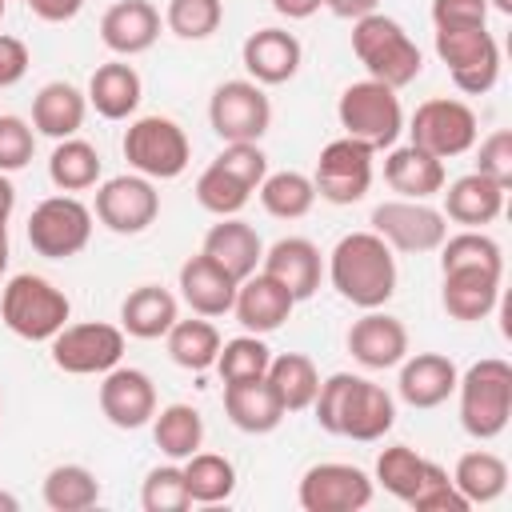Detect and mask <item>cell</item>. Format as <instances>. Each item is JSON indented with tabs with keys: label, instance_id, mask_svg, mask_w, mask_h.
I'll list each match as a JSON object with an SVG mask.
<instances>
[{
	"label": "cell",
	"instance_id": "6da1fadb",
	"mask_svg": "<svg viewBox=\"0 0 512 512\" xmlns=\"http://www.w3.org/2000/svg\"><path fill=\"white\" fill-rule=\"evenodd\" d=\"M316 424L332 436H348L360 444L384 440L396 424V400L388 388H380L368 376H352V372H332L328 380H320L316 388Z\"/></svg>",
	"mask_w": 512,
	"mask_h": 512
},
{
	"label": "cell",
	"instance_id": "7a4b0ae2",
	"mask_svg": "<svg viewBox=\"0 0 512 512\" xmlns=\"http://www.w3.org/2000/svg\"><path fill=\"white\" fill-rule=\"evenodd\" d=\"M328 280L352 308H384L396 296V256L372 228L348 232L328 252Z\"/></svg>",
	"mask_w": 512,
	"mask_h": 512
},
{
	"label": "cell",
	"instance_id": "3957f363",
	"mask_svg": "<svg viewBox=\"0 0 512 512\" xmlns=\"http://www.w3.org/2000/svg\"><path fill=\"white\" fill-rule=\"evenodd\" d=\"M352 52L368 68V76L388 84V88L412 84L424 68L416 40L404 32L400 20H392L384 12H368V16L352 20Z\"/></svg>",
	"mask_w": 512,
	"mask_h": 512
},
{
	"label": "cell",
	"instance_id": "277c9868",
	"mask_svg": "<svg viewBox=\"0 0 512 512\" xmlns=\"http://www.w3.org/2000/svg\"><path fill=\"white\" fill-rule=\"evenodd\" d=\"M460 392V428L472 440H496L512 420V364L500 356H484L468 364L456 380Z\"/></svg>",
	"mask_w": 512,
	"mask_h": 512
},
{
	"label": "cell",
	"instance_id": "5b68a950",
	"mask_svg": "<svg viewBox=\"0 0 512 512\" xmlns=\"http://www.w3.org/2000/svg\"><path fill=\"white\" fill-rule=\"evenodd\" d=\"M68 316H72L68 296L36 272H16L0 288V320L20 340H32V344L52 340L68 324Z\"/></svg>",
	"mask_w": 512,
	"mask_h": 512
},
{
	"label": "cell",
	"instance_id": "8992f818",
	"mask_svg": "<svg viewBox=\"0 0 512 512\" xmlns=\"http://www.w3.org/2000/svg\"><path fill=\"white\" fill-rule=\"evenodd\" d=\"M336 116H340V128L344 136L360 140L364 148L380 152V148H392L404 132V108H400V96L396 88L380 84V80H356L340 92V104H336Z\"/></svg>",
	"mask_w": 512,
	"mask_h": 512
},
{
	"label": "cell",
	"instance_id": "52a82bcc",
	"mask_svg": "<svg viewBox=\"0 0 512 512\" xmlns=\"http://www.w3.org/2000/svg\"><path fill=\"white\" fill-rule=\"evenodd\" d=\"M120 148H124L128 168L148 180H176L192 160L188 132L172 116H136Z\"/></svg>",
	"mask_w": 512,
	"mask_h": 512
},
{
	"label": "cell",
	"instance_id": "ba28073f",
	"mask_svg": "<svg viewBox=\"0 0 512 512\" xmlns=\"http://www.w3.org/2000/svg\"><path fill=\"white\" fill-rule=\"evenodd\" d=\"M436 56L464 96H484L500 80V44L484 28H436Z\"/></svg>",
	"mask_w": 512,
	"mask_h": 512
},
{
	"label": "cell",
	"instance_id": "9c48e42d",
	"mask_svg": "<svg viewBox=\"0 0 512 512\" xmlns=\"http://www.w3.org/2000/svg\"><path fill=\"white\" fill-rule=\"evenodd\" d=\"M408 144H416L420 152L436 156V160H452L464 156L468 148H476V112L464 100L452 96H432L424 104H416L412 124H408Z\"/></svg>",
	"mask_w": 512,
	"mask_h": 512
},
{
	"label": "cell",
	"instance_id": "30bf717a",
	"mask_svg": "<svg viewBox=\"0 0 512 512\" xmlns=\"http://www.w3.org/2000/svg\"><path fill=\"white\" fill-rule=\"evenodd\" d=\"M88 240H92V208L72 192L40 200L28 216V244L44 260H68L84 252Z\"/></svg>",
	"mask_w": 512,
	"mask_h": 512
},
{
	"label": "cell",
	"instance_id": "8fae6325",
	"mask_svg": "<svg viewBox=\"0 0 512 512\" xmlns=\"http://www.w3.org/2000/svg\"><path fill=\"white\" fill-rule=\"evenodd\" d=\"M372 232L392 248V252H436L448 236V220L440 208L428 200H384L372 208Z\"/></svg>",
	"mask_w": 512,
	"mask_h": 512
},
{
	"label": "cell",
	"instance_id": "7c38bea8",
	"mask_svg": "<svg viewBox=\"0 0 512 512\" xmlns=\"http://www.w3.org/2000/svg\"><path fill=\"white\" fill-rule=\"evenodd\" d=\"M52 364L68 376H104L124 356V328L88 320V324H64L52 340Z\"/></svg>",
	"mask_w": 512,
	"mask_h": 512
},
{
	"label": "cell",
	"instance_id": "4fadbf2b",
	"mask_svg": "<svg viewBox=\"0 0 512 512\" xmlns=\"http://www.w3.org/2000/svg\"><path fill=\"white\" fill-rule=\"evenodd\" d=\"M208 124L224 144L260 140L272 128V100L256 80H224L208 100Z\"/></svg>",
	"mask_w": 512,
	"mask_h": 512
},
{
	"label": "cell",
	"instance_id": "5bb4252c",
	"mask_svg": "<svg viewBox=\"0 0 512 512\" xmlns=\"http://www.w3.org/2000/svg\"><path fill=\"white\" fill-rule=\"evenodd\" d=\"M296 500L304 512H360L372 504V476L344 460H320L300 476Z\"/></svg>",
	"mask_w": 512,
	"mask_h": 512
},
{
	"label": "cell",
	"instance_id": "9a60e30c",
	"mask_svg": "<svg viewBox=\"0 0 512 512\" xmlns=\"http://www.w3.org/2000/svg\"><path fill=\"white\" fill-rule=\"evenodd\" d=\"M316 196L328 204H356L372 188V148H364L352 136L328 140L320 148L316 172H312Z\"/></svg>",
	"mask_w": 512,
	"mask_h": 512
},
{
	"label": "cell",
	"instance_id": "2e32d148",
	"mask_svg": "<svg viewBox=\"0 0 512 512\" xmlns=\"http://www.w3.org/2000/svg\"><path fill=\"white\" fill-rule=\"evenodd\" d=\"M160 216V192L148 176L124 172L96 188V220L116 236H140Z\"/></svg>",
	"mask_w": 512,
	"mask_h": 512
},
{
	"label": "cell",
	"instance_id": "e0dca14e",
	"mask_svg": "<svg viewBox=\"0 0 512 512\" xmlns=\"http://www.w3.org/2000/svg\"><path fill=\"white\" fill-rule=\"evenodd\" d=\"M100 412L112 428H124V432H136L144 424H152L156 416V384L148 372L140 368H108L104 380H100Z\"/></svg>",
	"mask_w": 512,
	"mask_h": 512
},
{
	"label": "cell",
	"instance_id": "ac0fdd59",
	"mask_svg": "<svg viewBox=\"0 0 512 512\" xmlns=\"http://www.w3.org/2000/svg\"><path fill=\"white\" fill-rule=\"evenodd\" d=\"M348 352L360 368L368 372H384V368H396L404 356H408V328L380 312V308H368L360 320H352L348 328Z\"/></svg>",
	"mask_w": 512,
	"mask_h": 512
},
{
	"label": "cell",
	"instance_id": "d6986e66",
	"mask_svg": "<svg viewBox=\"0 0 512 512\" xmlns=\"http://www.w3.org/2000/svg\"><path fill=\"white\" fill-rule=\"evenodd\" d=\"M260 272H268L276 284H284L292 292V300L300 304V300L316 296L320 276H324V260L308 236H280L272 248H264Z\"/></svg>",
	"mask_w": 512,
	"mask_h": 512
},
{
	"label": "cell",
	"instance_id": "ffe728a7",
	"mask_svg": "<svg viewBox=\"0 0 512 512\" xmlns=\"http://www.w3.org/2000/svg\"><path fill=\"white\" fill-rule=\"evenodd\" d=\"M296 300L284 284H276L268 272H252L236 284V300H232V312L240 320L244 332H256V336H268L276 328H284V320L292 316Z\"/></svg>",
	"mask_w": 512,
	"mask_h": 512
},
{
	"label": "cell",
	"instance_id": "44dd1931",
	"mask_svg": "<svg viewBox=\"0 0 512 512\" xmlns=\"http://www.w3.org/2000/svg\"><path fill=\"white\" fill-rule=\"evenodd\" d=\"M240 60L248 68V80H256L260 88L264 84H288L296 72H300V60H304V48L292 32L284 28H260L244 40L240 48Z\"/></svg>",
	"mask_w": 512,
	"mask_h": 512
},
{
	"label": "cell",
	"instance_id": "7402d4cb",
	"mask_svg": "<svg viewBox=\"0 0 512 512\" xmlns=\"http://www.w3.org/2000/svg\"><path fill=\"white\" fill-rule=\"evenodd\" d=\"M236 284H240V280H232V276H228L216 260H208L204 252L188 256V260L180 264V276H176L180 300H184L196 316H208V320H216V316L232 312Z\"/></svg>",
	"mask_w": 512,
	"mask_h": 512
},
{
	"label": "cell",
	"instance_id": "603a6c76",
	"mask_svg": "<svg viewBox=\"0 0 512 512\" xmlns=\"http://www.w3.org/2000/svg\"><path fill=\"white\" fill-rule=\"evenodd\" d=\"M100 40L116 56H140L160 40V12L148 0H116L100 16Z\"/></svg>",
	"mask_w": 512,
	"mask_h": 512
},
{
	"label": "cell",
	"instance_id": "cb8c5ba5",
	"mask_svg": "<svg viewBox=\"0 0 512 512\" xmlns=\"http://www.w3.org/2000/svg\"><path fill=\"white\" fill-rule=\"evenodd\" d=\"M396 368H400L396 392L412 408H436V404H444L456 392V380H460L456 364L444 352H416V356H404Z\"/></svg>",
	"mask_w": 512,
	"mask_h": 512
},
{
	"label": "cell",
	"instance_id": "d4e9b609",
	"mask_svg": "<svg viewBox=\"0 0 512 512\" xmlns=\"http://www.w3.org/2000/svg\"><path fill=\"white\" fill-rule=\"evenodd\" d=\"M444 276V288H440V304L452 320L460 324H472V320H484L496 304H500V280L504 272H488V268H452V272H440Z\"/></svg>",
	"mask_w": 512,
	"mask_h": 512
},
{
	"label": "cell",
	"instance_id": "484cf974",
	"mask_svg": "<svg viewBox=\"0 0 512 512\" xmlns=\"http://www.w3.org/2000/svg\"><path fill=\"white\" fill-rule=\"evenodd\" d=\"M208 260H216L232 280H244L260 268L264 260V240L256 236V228L240 216H220V224L208 228L204 236V248H200Z\"/></svg>",
	"mask_w": 512,
	"mask_h": 512
},
{
	"label": "cell",
	"instance_id": "4316f807",
	"mask_svg": "<svg viewBox=\"0 0 512 512\" xmlns=\"http://www.w3.org/2000/svg\"><path fill=\"white\" fill-rule=\"evenodd\" d=\"M384 184L404 196V200H432L436 192H444L448 176H444V160L420 152L416 144H404V148H388L384 156Z\"/></svg>",
	"mask_w": 512,
	"mask_h": 512
},
{
	"label": "cell",
	"instance_id": "83f0119b",
	"mask_svg": "<svg viewBox=\"0 0 512 512\" xmlns=\"http://www.w3.org/2000/svg\"><path fill=\"white\" fill-rule=\"evenodd\" d=\"M504 184L488 180L484 172H468V176H456L444 192V220L452 224H464V228H484L492 220H500L504 212Z\"/></svg>",
	"mask_w": 512,
	"mask_h": 512
},
{
	"label": "cell",
	"instance_id": "f1b7e54d",
	"mask_svg": "<svg viewBox=\"0 0 512 512\" xmlns=\"http://www.w3.org/2000/svg\"><path fill=\"white\" fill-rule=\"evenodd\" d=\"M224 416L248 432V436H268L280 428V420L288 416L284 404L276 400L272 384L260 380H240V384H224Z\"/></svg>",
	"mask_w": 512,
	"mask_h": 512
},
{
	"label": "cell",
	"instance_id": "f546056e",
	"mask_svg": "<svg viewBox=\"0 0 512 512\" xmlns=\"http://www.w3.org/2000/svg\"><path fill=\"white\" fill-rule=\"evenodd\" d=\"M88 112V96L68 80H48L32 100V128L52 140H68L80 132Z\"/></svg>",
	"mask_w": 512,
	"mask_h": 512
},
{
	"label": "cell",
	"instance_id": "4dcf8cb0",
	"mask_svg": "<svg viewBox=\"0 0 512 512\" xmlns=\"http://www.w3.org/2000/svg\"><path fill=\"white\" fill-rule=\"evenodd\" d=\"M88 104L104 116V120H128L136 108H140V96H144V84H140V72L124 60H108L92 72L88 80Z\"/></svg>",
	"mask_w": 512,
	"mask_h": 512
},
{
	"label": "cell",
	"instance_id": "1f68e13d",
	"mask_svg": "<svg viewBox=\"0 0 512 512\" xmlns=\"http://www.w3.org/2000/svg\"><path fill=\"white\" fill-rule=\"evenodd\" d=\"M180 320V304L160 284H140L120 304V328L136 340H160Z\"/></svg>",
	"mask_w": 512,
	"mask_h": 512
},
{
	"label": "cell",
	"instance_id": "d6a6232c",
	"mask_svg": "<svg viewBox=\"0 0 512 512\" xmlns=\"http://www.w3.org/2000/svg\"><path fill=\"white\" fill-rule=\"evenodd\" d=\"M452 484L460 488V496L468 500V508L492 504V500H500L504 488H508V464H504L496 452H488V448H472V452H464V456L456 460Z\"/></svg>",
	"mask_w": 512,
	"mask_h": 512
},
{
	"label": "cell",
	"instance_id": "836d02e7",
	"mask_svg": "<svg viewBox=\"0 0 512 512\" xmlns=\"http://www.w3.org/2000/svg\"><path fill=\"white\" fill-rule=\"evenodd\" d=\"M264 380L272 384V392H276V400L284 404V412H304V408H312L316 388H320V372H316V364H312L304 352H280V356H272Z\"/></svg>",
	"mask_w": 512,
	"mask_h": 512
},
{
	"label": "cell",
	"instance_id": "e575fe53",
	"mask_svg": "<svg viewBox=\"0 0 512 512\" xmlns=\"http://www.w3.org/2000/svg\"><path fill=\"white\" fill-rule=\"evenodd\" d=\"M164 340H168V356H172V364H180V368H188V372H208L212 364H216V352H220V332H216V324L208 320V316H188V320H176L168 332H164Z\"/></svg>",
	"mask_w": 512,
	"mask_h": 512
},
{
	"label": "cell",
	"instance_id": "d590c367",
	"mask_svg": "<svg viewBox=\"0 0 512 512\" xmlns=\"http://www.w3.org/2000/svg\"><path fill=\"white\" fill-rule=\"evenodd\" d=\"M48 180L60 192H88V188H96V180H100V152L88 140H80V136L56 140V148L48 156Z\"/></svg>",
	"mask_w": 512,
	"mask_h": 512
},
{
	"label": "cell",
	"instance_id": "8d00e7d4",
	"mask_svg": "<svg viewBox=\"0 0 512 512\" xmlns=\"http://www.w3.org/2000/svg\"><path fill=\"white\" fill-rule=\"evenodd\" d=\"M152 440L168 460H188L204 444V416L192 404H168L152 416Z\"/></svg>",
	"mask_w": 512,
	"mask_h": 512
},
{
	"label": "cell",
	"instance_id": "74e56055",
	"mask_svg": "<svg viewBox=\"0 0 512 512\" xmlns=\"http://www.w3.org/2000/svg\"><path fill=\"white\" fill-rule=\"evenodd\" d=\"M432 468H436V460L420 456V452L408 448V444H392V448H384V452L376 456V484H380L384 492H392L396 500L408 504V500L424 488V480L432 476Z\"/></svg>",
	"mask_w": 512,
	"mask_h": 512
},
{
	"label": "cell",
	"instance_id": "f35d334b",
	"mask_svg": "<svg viewBox=\"0 0 512 512\" xmlns=\"http://www.w3.org/2000/svg\"><path fill=\"white\" fill-rule=\"evenodd\" d=\"M256 192H260L264 212L276 216V220H300V216H308L312 204H316V184H312V176L292 172V168L268 172Z\"/></svg>",
	"mask_w": 512,
	"mask_h": 512
},
{
	"label": "cell",
	"instance_id": "ab89813d",
	"mask_svg": "<svg viewBox=\"0 0 512 512\" xmlns=\"http://www.w3.org/2000/svg\"><path fill=\"white\" fill-rule=\"evenodd\" d=\"M180 468L192 504H224L236 492V464L220 452H192Z\"/></svg>",
	"mask_w": 512,
	"mask_h": 512
},
{
	"label": "cell",
	"instance_id": "60d3db41",
	"mask_svg": "<svg viewBox=\"0 0 512 512\" xmlns=\"http://www.w3.org/2000/svg\"><path fill=\"white\" fill-rule=\"evenodd\" d=\"M44 504L52 512H88L100 500V480L84 464H56L44 476Z\"/></svg>",
	"mask_w": 512,
	"mask_h": 512
},
{
	"label": "cell",
	"instance_id": "b9f144b4",
	"mask_svg": "<svg viewBox=\"0 0 512 512\" xmlns=\"http://www.w3.org/2000/svg\"><path fill=\"white\" fill-rule=\"evenodd\" d=\"M268 360H272V348L264 344V336L244 332V336H232L220 344L212 368L220 372L224 384H240V380H260L268 372Z\"/></svg>",
	"mask_w": 512,
	"mask_h": 512
},
{
	"label": "cell",
	"instance_id": "7bdbcfd3",
	"mask_svg": "<svg viewBox=\"0 0 512 512\" xmlns=\"http://www.w3.org/2000/svg\"><path fill=\"white\" fill-rule=\"evenodd\" d=\"M452 268H488V272H504V252L500 244L480 232V228H464L456 236H444L440 244V272Z\"/></svg>",
	"mask_w": 512,
	"mask_h": 512
},
{
	"label": "cell",
	"instance_id": "ee69618b",
	"mask_svg": "<svg viewBox=\"0 0 512 512\" xmlns=\"http://www.w3.org/2000/svg\"><path fill=\"white\" fill-rule=\"evenodd\" d=\"M196 200L204 212L212 216H236L248 200H252V188L240 184L232 172H224L220 164H208L200 176H196Z\"/></svg>",
	"mask_w": 512,
	"mask_h": 512
},
{
	"label": "cell",
	"instance_id": "f6af8a7d",
	"mask_svg": "<svg viewBox=\"0 0 512 512\" xmlns=\"http://www.w3.org/2000/svg\"><path fill=\"white\" fill-rule=\"evenodd\" d=\"M164 24L180 40H208L224 24V0H168Z\"/></svg>",
	"mask_w": 512,
	"mask_h": 512
},
{
	"label": "cell",
	"instance_id": "bcb514c9",
	"mask_svg": "<svg viewBox=\"0 0 512 512\" xmlns=\"http://www.w3.org/2000/svg\"><path fill=\"white\" fill-rule=\"evenodd\" d=\"M140 508L144 512H184V508H192V496H188V484H184V468L176 460L172 464H156L144 476Z\"/></svg>",
	"mask_w": 512,
	"mask_h": 512
},
{
	"label": "cell",
	"instance_id": "7dc6e473",
	"mask_svg": "<svg viewBox=\"0 0 512 512\" xmlns=\"http://www.w3.org/2000/svg\"><path fill=\"white\" fill-rule=\"evenodd\" d=\"M36 156V128L24 116H0V172H20Z\"/></svg>",
	"mask_w": 512,
	"mask_h": 512
},
{
	"label": "cell",
	"instance_id": "c3c4849f",
	"mask_svg": "<svg viewBox=\"0 0 512 512\" xmlns=\"http://www.w3.org/2000/svg\"><path fill=\"white\" fill-rule=\"evenodd\" d=\"M212 164H220L224 172H232V176H236L240 184H248L252 192H256L260 180L268 176V156H264L260 140H236V144H224L220 156H216Z\"/></svg>",
	"mask_w": 512,
	"mask_h": 512
},
{
	"label": "cell",
	"instance_id": "681fc988",
	"mask_svg": "<svg viewBox=\"0 0 512 512\" xmlns=\"http://www.w3.org/2000/svg\"><path fill=\"white\" fill-rule=\"evenodd\" d=\"M416 512H468V500L460 496V488L452 484V476H448V468H432V476L424 480V488L408 500Z\"/></svg>",
	"mask_w": 512,
	"mask_h": 512
},
{
	"label": "cell",
	"instance_id": "f907efd6",
	"mask_svg": "<svg viewBox=\"0 0 512 512\" xmlns=\"http://www.w3.org/2000/svg\"><path fill=\"white\" fill-rule=\"evenodd\" d=\"M476 172H484L488 180L496 184H512V132L508 128H496L480 140L476 148Z\"/></svg>",
	"mask_w": 512,
	"mask_h": 512
},
{
	"label": "cell",
	"instance_id": "816d5d0a",
	"mask_svg": "<svg viewBox=\"0 0 512 512\" xmlns=\"http://www.w3.org/2000/svg\"><path fill=\"white\" fill-rule=\"evenodd\" d=\"M488 12V0H432L436 28H484Z\"/></svg>",
	"mask_w": 512,
	"mask_h": 512
},
{
	"label": "cell",
	"instance_id": "f5cc1de1",
	"mask_svg": "<svg viewBox=\"0 0 512 512\" xmlns=\"http://www.w3.org/2000/svg\"><path fill=\"white\" fill-rule=\"evenodd\" d=\"M28 64H32V60H28V44L0 32V88L20 84L24 72H28Z\"/></svg>",
	"mask_w": 512,
	"mask_h": 512
},
{
	"label": "cell",
	"instance_id": "db71d44e",
	"mask_svg": "<svg viewBox=\"0 0 512 512\" xmlns=\"http://www.w3.org/2000/svg\"><path fill=\"white\" fill-rule=\"evenodd\" d=\"M24 4L32 8V16H40V20H48V24H68V20H76L80 8H84V0H24Z\"/></svg>",
	"mask_w": 512,
	"mask_h": 512
},
{
	"label": "cell",
	"instance_id": "11a10c76",
	"mask_svg": "<svg viewBox=\"0 0 512 512\" xmlns=\"http://www.w3.org/2000/svg\"><path fill=\"white\" fill-rule=\"evenodd\" d=\"M324 8H328L332 16H340V20H360V16L376 12L380 0H324Z\"/></svg>",
	"mask_w": 512,
	"mask_h": 512
},
{
	"label": "cell",
	"instance_id": "9f6ffc18",
	"mask_svg": "<svg viewBox=\"0 0 512 512\" xmlns=\"http://www.w3.org/2000/svg\"><path fill=\"white\" fill-rule=\"evenodd\" d=\"M272 8H276L280 16H288V20H308L312 12L324 8V0H272Z\"/></svg>",
	"mask_w": 512,
	"mask_h": 512
},
{
	"label": "cell",
	"instance_id": "6f0895ef",
	"mask_svg": "<svg viewBox=\"0 0 512 512\" xmlns=\"http://www.w3.org/2000/svg\"><path fill=\"white\" fill-rule=\"evenodd\" d=\"M12 208H16V184L8 172H0V220H8Z\"/></svg>",
	"mask_w": 512,
	"mask_h": 512
},
{
	"label": "cell",
	"instance_id": "680465c9",
	"mask_svg": "<svg viewBox=\"0 0 512 512\" xmlns=\"http://www.w3.org/2000/svg\"><path fill=\"white\" fill-rule=\"evenodd\" d=\"M16 508H20V500L12 492H0V512H16Z\"/></svg>",
	"mask_w": 512,
	"mask_h": 512
},
{
	"label": "cell",
	"instance_id": "91938a15",
	"mask_svg": "<svg viewBox=\"0 0 512 512\" xmlns=\"http://www.w3.org/2000/svg\"><path fill=\"white\" fill-rule=\"evenodd\" d=\"M488 8H496L500 16H512V0H488Z\"/></svg>",
	"mask_w": 512,
	"mask_h": 512
},
{
	"label": "cell",
	"instance_id": "94428289",
	"mask_svg": "<svg viewBox=\"0 0 512 512\" xmlns=\"http://www.w3.org/2000/svg\"><path fill=\"white\" fill-rule=\"evenodd\" d=\"M4 268H8V256H0V276H4Z\"/></svg>",
	"mask_w": 512,
	"mask_h": 512
},
{
	"label": "cell",
	"instance_id": "6125c7cd",
	"mask_svg": "<svg viewBox=\"0 0 512 512\" xmlns=\"http://www.w3.org/2000/svg\"><path fill=\"white\" fill-rule=\"evenodd\" d=\"M4 8H8V0H0V20H4Z\"/></svg>",
	"mask_w": 512,
	"mask_h": 512
}]
</instances>
